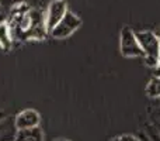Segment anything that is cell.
<instances>
[{"label":"cell","mask_w":160,"mask_h":141,"mask_svg":"<svg viewBox=\"0 0 160 141\" xmlns=\"http://www.w3.org/2000/svg\"><path fill=\"white\" fill-rule=\"evenodd\" d=\"M4 117H6V114L3 113V111H0V120H3V119H4Z\"/></svg>","instance_id":"obj_14"},{"label":"cell","mask_w":160,"mask_h":141,"mask_svg":"<svg viewBox=\"0 0 160 141\" xmlns=\"http://www.w3.org/2000/svg\"><path fill=\"white\" fill-rule=\"evenodd\" d=\"M17 134V127L14 117H4L0 120V141H14Z\"/></svg>","instance_id":"obj_7"},{"label":"cell","mask_w":160,"mask_h":141,"mask_svg":"<svg viewBox=\"0 0 160 141\" xmlns=\"http://www.w3.org/2000/svg\"><path fill=\"white\" fill-rule=\"evenodd\" d=\"M27 0H0V10L2 11H17L24 7Z\"/></svg>","instance_id":"obj_10"},{"label":"cell","mask_w":160,"mask_h":141,"mask_svg":"<svg viewBox=\"0 0 160 141\" xmlns=\"http://www.w3.org/2000/svg\"><path fill=\"white\" fill-rule=\"evenodd\" d=\"M82 25V20L72 11H68L65 17L49 31V35L55 40H63L70 37Z\"/></svg>","instance_id":"obj_3"},{"label":"cell","mask_w":160,"mask_h":141,"mask_svg":"<svg viewBox=\"0 0 160 141\" xmlns=\"http://www.w3.org/2000/svg\"><path fill=\"white\" fill-rule=\"evenodd\" d=\"M17 14L14 31H11L13 37L20 40H42L48 35L45 13L38 8H27V10L14 11Z\"/></svg>","instance_id":"obj_1"},{"label":"cell","mask_w":160,"mask_h":141,"mask_svg":"<svg viewBox=\"0 0 160 141\" xmlns=\"http://www.w3.org/2000/svg\"><path fill=\"white\" fill-rule=\"evenodd\" d=\"M111 141H139V140L136 138V137L127 134V136H119V137H117V138H114V140H111Z\"/></svg>","instance_id":"obj_12"},{"label":"cell","mask_w":160,"mask_h":141,"mask_svg":"<svg viewBox=\"0 0 160 141\" xmlns=\"http://www.w3.org/2000/svg\"><path fill=\"white\" fill-rule=\"evenodd\" d=\"M68 3L65 0H52L48 4L47 11H45V21H47L48 33L61 21L68 13Z\"/></svg>","instance_id":"obj_5"},{"label":"cell","mask_w":160,"mask_h":141,"mask_svg":"<svg viewBox=\"0 0 160 141\" xmlns=\"http://www.w3.org/2000/svg\"><path fill=\"white\" fill-rule=\"evenodd\" d=\"M136 38H138L142 51H143L145 62L149 67H158L160 38L152 31H139V33H136Z\"/></svg>","instance_id":"obj_2"},{"label":"cell","mask_w":160,"mask_h":141,"mask_svg":"<svg viewBox=\"0 0 160 141\" xmlns=\"http://www.w3.org/2000/svg\"><path fill=\"white\" fill-rule=\"evenodd\" d=\"M121 54L127 58H143V51L136 38V33L129 27H124L121 31Z\"/></svg>","instance_id":"obj_4"},{"label":"cell","mask_w":160,"mask_h":141,"mask_svg":"<svg viewBox=\"0 0 160 141\" xmlns=\"http://www.w3.org/2000/svg\"><path fill=\"white\" fill-rule=\"evenodd\" d=\"M156 71H158V76H160V48H159V62H158V67H156Z\"/></svg>","instance_id":"obj_13"},{"label":"cell","mask_w":160,"mask_h":141,"mask_svg":"<svg viewBox=\"0 0 160 141\" xmlns=\"http://www.w3.org/2000/svg\"><path fill=\"white\" fill-rule=\"evenodd\" d=\"M16 122V127L17 130H24V128H32V127H38L41 117H39L38 111L32 110V109H27L22 110L14 117Z\"/></svg>","instance_id":"obj_6"},{"label":"cell","mask_w":160,"mask_h":141,"mask_svg":"<svg viewBox=\"0 0 160 141\" xmlns=\"http://www.w3.org/2000/svg\"><path fill=\"white\" fill-rule=\"evenodd\" d=\"M13 42V34H11V28L7 23L0 21V47L8 50Z\"/></svg>","instance_id":"obj_9"},{"label":"cell","mask_w":160,"mask_h":141,"mask_svg":"<svg viewBox=\"0 0 160 141\" xmlns=\"http://www.w3.org/2000/svg\"><path fill=\"white\" fill-rule=\"evenodd\" d=\"M146 93L149 97H153V99H160V76H155L150 79L149 85L146 88Z\"/></svg>","instance_id":"obj_11"},{"label":"cell","mask_w":160,"mask_h":141,"mask_svg":"<svg viewBox=\"0 0 160 141\" xmlns=\"http://www.w3.org/2000/svg\"><path fill=\"white\" fill-rule=\"evenodd\" d=\"M44 140V133L38 127L32 128H24V130H17L16 140L14 141H42Z\"/></svg>","instance_id":"obj_8"},{"label":"cell","mask_w":160,"mask_h":141,"mask_svg":"<svg viewBox=\"0 0 160 141\" xmlns=\"http://www.w3.org/2000/svg\"><path fill=\"white\" fill-rule=\"evenodd\" d=\"M55 141H68V140H65V138H59V140H55Z\"/></svg>","instance_id":"obj_15"}]
</instances>
